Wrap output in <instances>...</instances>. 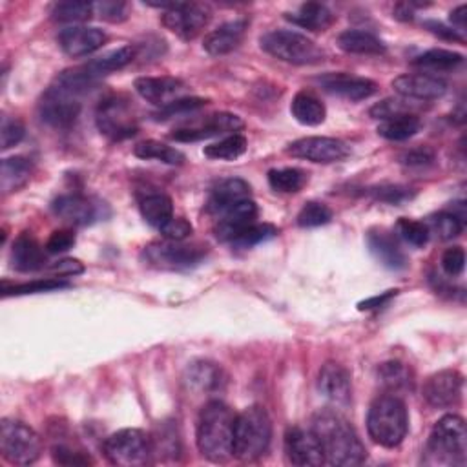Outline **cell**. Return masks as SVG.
Segmentation results:
<instances>
[{"instance_id":"cell-1","label":"cell","mask_w":467,"mask_h":467,"mask_svg":"<svg viewBox=\"0 0 467 467\" xmlns=\"http://www.w3.org/2000/svg\"><path fill=\"white\" fill-rule=\"evenodd\" d=\"M312 433L319 440L325 463L336 467L360 465L367 458L356 429L335 409H321L312 416Z\"/></svg>"},{"instance_id":"cell-2","label":"cell","mask_w":467,"mask_h":467,"mask_svg":"<svg viewBox=\"0 0 467 467\" xmlns=\"http://www.w3.org/2000/svg\"><path fill=\"white\" fill-rule=\"evenodd\" d=\"M234 411L221 400H210L200 412L196 442L200 453L210 462H226L234 444V424H236Z\"/></svg>"},{"instance_id":"cell-3","label":"cell","mask_w":467,"mask_h":467,"mask_svg":"<svg viewBox=\"0 0 467 467\" xmlns=\"http://www.w3.org/2000/svg\"><path fill=\"white\" fill-rule=\"evenodd\" d=\"M409 429L407 407L396 395H382L369 407L367 431L378 446L398 447Z\"/></svg>"},{"instance_id":"cell-4","label":"cell","mask_w":467,"mask_h":467,"mask_svg":"<svg viewBox=\"0 0 467 467\" xmlns=\"http://www.w3.org/2000/svg\"><path fill=\"white\" fill-rule=\"evenodd\" d=\"M272 440V420L265 407L252 405L236 416L232 453L242 462H254L263 456Z\"/></svg>"},{"instance_id":"cell-5","label":"cell","mask_w":467,"mask_h":467,"mask_svg":"<svg viewBox=\"0 0 467 467\" xmlns=\"http://www.w3.org/2000/svg\"><path fill=\"white\" fill-rule=\"evenodd\" d=\"M86 89L66 73H61L55 82L46 89L38 105L40 119L54 128H72L81 114V98Z\"/></svg>"},{"instance_id":"cell-6","label":"cell","mask_w":467,"mask_h":467,"mask_svg":"<svg viewBox=\"0 0 467 467\" xmlns=\"http://www.w3.org/2000/svg\"><path fill=\"white\" fill-rule=\"evenodd\" d=\"M467 462V433L465 422L458 414H446L435 424L428 449L426 463L431 465H465Z\"/></svg>"},{"instance_id":"cell-7","label":"cell","mask_w":467,"mask_h":467,"mask_svg":"<svg viewBox=\"0 0 467 467\" xmlns=\"http://www.w3.org/2000/svg\"><path fill=\"white\" fill-rule=\"evenodd\" d=\"M261 50L289 64L307 66L321 63L325 54L307 35L293 30H272L259 38Z\"/></svg>"},{"instance_id":"cell-8","label":"cell","mask_w":467,"mask_h":467,"mask_svg":"<svg viewBox=\"0 0 467 467\" xmlns=\"http://www.w3.org/2000/svg\"><path fill=\"white\" fill-rule=\"evenodd\" d=\"M103 453L112 465L139 467L147 465L154 454L152 440L141 429H121L103 444Z\"/></svg>"},{"instance_id":"cell-9","label":"cell","mask_w":467,"mask_h":467,"mask_svg":"<svg viewBox=\"0 0 467 467\" xmlns=\"http://www.w3.org/2000/svg\"><path fill=\"white\" fill-rule=\"evenodd\" d=\"M0 451L13 465H30L40 458L42 440L30 426L6 418L0 426Z\"/></svg>"},{"instance_id":"cell-10","label":"cell","mask_w":467,"mask_h":467,"mask_svg":"<svg viewBox=\"0 0 467 467\" xmlns=\"http://www.w3.org/2000/svg\"><path fill=\"white\" fill-rule=\"evenodd\" d=\"M98 128L112 141H123L137 133V114L132 101L124 96H110L103 99L96 114Z\"/></svg>"},{"instance_id":"cell-11","label":"cell","mask_w":467,"mask_h":467,"mask_svg":"<svg viewBox=\"0 0 467 467\" xmlns=\"http://www.w3.org/2000/svg\"><path fill=\"white\" fill-rule=\"evenodd\" d=\"M207 252L198 245L183 242H159L145 247L143 261L159 270H192L203 263Z\"/></svg>"},{"instance_id":"cell-12","label":"cell","mask_w":467,"mask_h":467,"mask_svg":"<svg viewBox=\"0 0 467 467\" xmlns=\"http://www.w3.org/2000/svg\"><path fill=\"white\" fill-rule=\"evenodd\" d=\"M210 19V8L196 3H170V8L161 17L163 26L183 40L196 38L208 26Z\"/></svg>"},{"instance_id":"cell-13","label":"cell","mask_w":467,"mask_h":467,"mask_svg":"<svg viewBox=\"0 0 467 467\" xmlns=\"http://www.w3.org/2000/svg\"><path fill=\"white\" fill-rule=\"evenodd\" d=\"M287 154L319 165H333L351 156V147L335 137H303L287 147Z\"/></svg>"},{"instance_id":"cell-14","label":"cell","mask_w":467,"mask_h":467,"mask_svg":"<svg viewBox=\"0 0 467 467\" xmlns=\"http://www.w3.org/2000/svg\"><path fill=\"white\" fill-rule=\"evenodd\" d=\"M242 128H243V121L238 115L228 114V112H219V114L208 115L201 123L174 130L170 133V139L177 143H196V141H203V139H210L216 135L236 133Z\"/></svg>"},{"instance_id":"cell-15","label":"cell","mask_w":467,"mask_h":467,"mask_svg":"<svg viewBox=\"0 0 467 467\" xmlns=\"http://www.w3.org/2000/svg\"><path fill=\"white\" fill-rule=\"evenodd\" d=\"M105 208H106L105 203L86 198L82 194L59 196L52 205L54 214L70 226L93 225L96 221L105 217V212H103Z\"/></svg>"},{"instance_id":"cell-16","label":"cell","mask_w":467,"mask_h":467,"mask_svg":"<svg viewBox=\"0 0 467 467\" xmlns=\"http://www.w3.org/2000/svg\"><path fill=\"white\" fill-rule=\"evenodd\" d=\"M393 88L400 98L409 101H435L446 96L447 82L431 73H403L393 81Z\"/></svg>"},{"instance_id":"cell-17","label":"cell","mask_w":467,"mask_h":467,"mask_svg":"<svg viewBox=\"0 0 467 467\" xmlns=\"http://www.w3.org/2000/svg\"><path fill=\"white\" fill-rule=\"evenodd\" d=\"M318 391L331 405L344 409L351 403L352 386L349 370L335 361H327L319 369L318 377Z\"/></svg>"},{"instance_id":"cell-18","label":"cell","mask_w":467,"mask_h":467,"mask_svg":"<svg viewBox=\"0 0 467 467\" xmlns=\"http://www.w3.org/2000/svg\"><path fill=\"white\" fill-rule=\"evenodd\" d=\"M463 389V377L454 369H446L429 377L424 384V398L431 407L447 409L458 405Z\"/></svg>"},{"instance_id":"cell-19","label":"cell","mask_w":467,"mask_h":467,"mask_svg":"<svg viewBox=\"0 0 467 467\" xmlns=\"http://www.w3.org/2000/svg\"><path fill=\"white\" fill-rule=\"evenodd\" d=\"M285 453L293 465L318 467L325 463L323 449L312 429L291 428L285 435Z\"/></svg>"},{"instance_id":"cell-20","label":"cell","mask_w":467,"mask_h":467,"mask_svg":"<svg viewBox=\"0 0 467 467\" xmlns=\"http://www.w3.org/2000/svg\"><path fill=\"white\" fill-rule=\"evenodd\" d=\"M57 38H59L61 50L73 59L88 57L91 54H96L108 40V37L103 30L88 28V26L64 28Z\"/></svg>"},{"instance_id":"cell-21","label":"cell","mask_w":467,"mask_h":467,"mask_svg":"<svg viewBox=\"0 0 467 467\" xmlns=\"http://www.w3.org/2000/svg\"><path fill=\"white\" fill-rule=\"evenodd\" d=\"M318 82L325 91H329L333 96H338L352 103L365 101L378 91V84L375 81L347 75V73H327L319 77Z\"/></svg>"},{"instance_id":"cell-22","label":"cell","mask_w":467,"mask_h":467,"mask_svg":"<svg viewBox=\"0 0 467 467\" xmlns=\"http://www.w3.org/2000/svg\"><path fill=\"white\" fill-rule=\"evenodd\" d=\"M256 217H258V207L252 200H245L238 205L230 207L228 210H225L216 217V225H214L216 238L219 242L232 243L245 228L256 223Z\"/></svg>"},{"instance_id":"cell-23","label":"cell","mask_w":467,"mask_h":467,"mask_svg":"<svg viewBox=\"0 0 467 467\" xmlns=\"http://www.w3.org/2000/svg\"><path fill=\"white\" fill-rule=\"evenodd\" d=\"M133 86L139 96L159 108L184 98L186 89L184 82L175 77H139Z\"/></svg>"},{"instance_id":"cell-24","label":"cell","mask_w":467,"mask_h":467,"mask_svg":"<svg viewBox=\"0 0 467 467\" xmlns=\"http://www.w3.org/2000/svg\"><path fill=\"white\" fill-rule=\"evenodd\" d=\"M245 31H247V21L225 22L217 30L210 31L205 37L203 48H205L207 54H210L214 57L226 55V54L236 50L238 46L243 42Z\"/></svg>"},{"instance_id":"cell-25","label":"cell","mask_w":467,"mask_h":467,"mask_svg":"<svg viewBox=\"0 0 467 467\" xmlns=\"http://www.w3.org/2000/svg\"><path fill=\"white\" fill-rule=\"evenodd\" d=\"M245 200H250V184L243 179L232 177V179H225L214 186L207 208L214 217H217L230 207L238 205Z\"/></svg>"},{"instance_id":"cell-26","label":"cell","mask_w":467,"mask_h":467,"mask_svg":"<svg viewBox=\"0 0 467 467\" xmlns=\"http://www.w3.org/2000/svg\"><path fill=\"white\" fill-rule=\"evenodd\" d=\"M367 245L370 254L375 256L389 270H403L409 261L405 252L400 249L398 242L384 230H372L367 236Z\"/></svg>"},{"instance_id":"cell-27","label":"cell","mask_w":467,"mask_h":467,"mask_svg":"<svg viewBox=\"0 0 467 467\" xmlns=\"http://www.w3.org/2000/svg\"><path fill=\"white\" fill-rule=\"evenodd\" d=\"M189 387L200 391V393H217L225 387L226 377L223 369L217 363L207 361V360H198L192 361L186 369L184 377Z\"/></svg>"},{"instance_id":"cell-28","label":"cell","mask_w":467,"mask_h":467,"mask_svg":"<svg viewBox=\"0 0 467 467\" xmlns=\"http://www.w3.org/2000/svg\"><path fill=\"white\" fill-rule=\"evenodd\" d=\"M12 261L19 272H35L46 267V252L28 232H22L12 249Z\"/></svg>"},{"instance_id":"cell-29","label":"cell","mask_w":467,"mask_h":467,"mask_svg":"<svg viewBox=\"0 0 467 467\" xmlns=\"http://www.w3.org/2000/svg\"><path fill=\"white\" fill-rule=\"evenodd\" d=\"M135 57V48H132V46H123V48L119 50H114V52H108L105 54L103 57L99 59H93L89 61L88 64L81 66V70L93 81H98L117 72V70H123L124 66H128Z\"/></svg>"},{"instance_id":"cell-30","label":"cell","mask_w":467,"mask_h":467,"mask_svg":"<svg viewBox=\"0 0 467 467\" xmlns=\"http://www.w3.org/2000/svg\"><path fill=\"white\" fill-rule=\"evenodd\" d=\"M338 46L345 54L354 55H382L387 52L386 44L377 35L361 30H347L340 33Z\"/></svg>"},{"instance_id":"cell-31","label":"cell","mask_w":467,"mask_h":467,"mask_svg":"<svg viewBox=\"0 0 467 467\" xmlns=\"http://www.w3.org/2000/svg\"><path fill=\"white\" fill-rule=\"evenodd\" d=\"M285 19L291 21L293 24H296L303 30H310V31H325L335 22L333 12L319 3H305L294 13H287Z\"/></svg>"},{"instance_id":"cell-32","label":"cell","mask_w":467,"mask_h":467,"mask_svg":"<svg viewBox=\"0 0 467 467\" xmlns=\"http://www.w3.org/2000/svg\"><path fill=\"white\" fill-rule=\"evenodd\" d=\"M139 210H141L145 221L161 230L174 219V203L163 192H149L139 200Z\"/></svg>"},{"instance_id":"cell-33","label":"cell","mask_w":467,"mask_h":467,"mask_svg":"<svg viewBox=\"0 0 467 467\" xmlns=\"http://www.w3.org/2000/svg\"><path fill=\"white\" fill-rule=\"evenodd\" d=\"M378 380L389 395L411 393L414 389L412 370L402 361H386L378 367Z\"/></svg>"},{"instance_id":"cell-34","label":"cell","mask_w":467,"mask_h":467,"mask_svg":"<svg viewBox=\"0 0 467 467\" xmlns=\"http://www.w3.org/2000/svg\"><path fill=\"white\" fill-rule=\"evenodd\" d=\"M293 117L303 126H318L327 117L325 105L310 91H300L291 105Z\"/></svg>"},{"instance_id":"cell-35","label":"cell","mask_w":467,"mask_h":467,"mask_svg":"<svg viewBox=\"0 0 467 467\" xmlns=\"http://www.w3.org/2000/svg\"><path fill=\"white\" fill-rule=\"evenodd\" d=\"M33 172L31 163L26 157L15 156L3 161V168H0V189L4 194H12L21 191L22 186L30 181Z\"/></svg>"},{"instance_id":"cell-36","label":"cell","mask_w":467,"mask_h":467,"mask_svg":"<svg viewBox=\"0 0 467 467\" xmlns=\"http://www.w3.org/2000/svg\"><path fill=\"white\" fill-rule=\"evenodd\" d=\"M463 63V55L449 50H429L418 55L411 64L424 73H442L458 68Z\"/></svg>"},{"instance_id":"cell-37","label":"cell","mask_w":467,"mask_h":467,"mask_svg":"<svg viewBox=\"0 0 467 467\" xmlns=\"http://www.w3.org/2000/svg\"><path fill=\"white\" fill-rule=\"evenodd\" d=\"M420 126H422V123L414 114H400L380 121L378 133L387 141H407V139L420 132Z\"/></svg>"},{"instance_id":"cell-38","label":"cell","mask_w":467,"mask_h":467,"mask_svg":"<svg viewBox=\"0 0 467 467\" xmlns=\"http://www.w3.org/2000/svg\"><path fill=\"white\" fill-rule=\"evenodd\" d=\"M72 287L70 282H66L64 277H46V279H33V282L26 284H13L10 285L8 282L3 284V296H26V294H40V293H54L61 289Z\"/></svg>"},{"instance_id":"cell-39","label":"cell","mask_w":467,"mask_h":467,"mask_svg":"<svg viewBox=\"0 0 467 467\" xmlns=\"http://www.w3.org/2000/svg\"><path fill=\"white\" fill-rule=\"evenodd\" d=\"M133 154L139 159H147V161L154 159V161H159V163H165V165H170V166H179V165L184 163V154L183 152H179L177 149L168 147L166 143L154 141V139H149V141L139 143L133 149Z\"/></svg>"},{"instance_id":"cell-40","label":"cell","mask_w":467,"mask_h":467,"mask_svg":"<svg viewBox=\"0 0 467 467\" xmlns=\"http://www.w3.org/2000/svg\"><path fill=\"white\" fill-rule=\"evenodd\" d=\"M203 152L208 159H219V161L240 159L247 152V139L242 133H230L219 139L217 143L205 147Z\"/></svg>"},{"instance_id":"cell-41","label":"cell","mask_w":467,"mask_h":467,"mask_svg":"<svg viewBox=\"0 0 467 467\" xmlns=\"http://www.w3.org/2000/svg\"><path fill=\"white\" fill-rule=\"evenodd\" d=\"M267 177L270 189L282 194L300 192L307 183V175L300 168H274L268 172Z\"/></svg>"},{"instance_id":"cell-42","label":"cell","mask_w":467,"mask_h":467,"mask_svg":"<svg viewBox=\"0 0 467 467\" xmlns=\"http://www.w3.org/2000/svg\"><path fill=\"white\" fill-rule=\"evenodd\" d=\"M96 13V6L91 3H81V0H66V3H57L52 10V19L61 24H77L89 21Z\"/></svg>"},{"instance_id":"cell-43","label":"cell","mask_w":467,"mask_h":467,"mask_svg":"<svg viewBox=\"0 0 467 467\" xmlns=\"http://www.w3.org/2000/svg\"><path fill=\"white\" fill-rule=\"evenodd\" d=\"M463 225H465V221L460 219L454 212L444 210V212L431 216L428 226H429V232H435L440 240L449 242V240H454L460 236Z\"/></svg>"},{"instance_id":"cell-44","label":"cell","mask_w":467,"mask_h":467,"mask_svg":"<svg viewBox=\"0 0 467 467\" xmlns=\"http://www.w3.org/2000/svg\"><path fill=\"white\" fill-rule=\"evenodd\" d=\"M396 232H398V236H400L407 245H411V247H414V249L426 247L428 242H429V236H431L428 223L407 219V217L398 219V223H396Z\"/></svg>"},{"instance_id":"cell-45","label":"cell","mask_w":467,"mask_h":467,"mask_svg":"<svg viewBox=\"0 0 467 467\" xmlns=\"http://www.w3.org/2000/svg\"><path fill=\"white\" fill-rule=\"evenodd\" d=\"M277 234H279V230L274 225L254 223L249 228H245L240 234V236L232 242V245L238 247V249H252V247H256L259 243H265V242L276 238Z\"/></svg>"},{"instance_id":"cell-46","label":"cell","mask_w":467,"mask_h":467,"mask_svg":"<svg viewBox=\"0 0 467 467\" xmlns=\"http://www.w3.org/2000/svg\"><path fill=\"white\" fill-rule=\"evenodd\" d=\"M208 105L207 99L201 98H181L174 103H170L168 106L161 108L154 117L156 121H170L175 117H184V115H191L200 112L201 108H205Z\"/></svg>"},{"instance_id":"cell-47","label":"cell","mask_w":467,"mask_h":467,"mask_svg":"<svg viewBox=\"0 0 467 467\" xmlns=\"http://www.w3.org/2000/svg\"><path fill=\"white\" fill-rule=\"evenodd\" d=\"M333 219V212L331 208L323 205V203H318V201H310L307 203L300 214H298V225L301 228H314V226H321V225H327L331 223Z\"/></svg>"},{"instance_id":"cell-48","label":"cell","mask_w":467,"mask_h":467,"mask_svg":"<svg viewBox=\"0 0 467 467\" xmlns=\"http://www.w3.org/2000/svg\"><path fill=\"white\" fill-rule=\"evenodd\" d=\"M24 135L26 130L21 121L10 117L3 119V128H0V145H3V150H10L17 147L24 139Z\"/></svg>"},{"instance_id":"cell-49","label":"cell","mask_w":467,"mask_h":467,"mask_svg":"<svg viewBox=\"0 0 467 467\" xmlns=\"http://www.w3.org/2000/svg\"><path fill=\"white\" fill-rule=\"evenodd\" d=\"M369 114L372 119L384 121V119H389V117H395L400 114H412V112H411L409 99H386V101L378 103L377 106H372Z\"/></svg>"},{"instance_id":"cell-50","label":"cell","mask_w":467,"mask_h":467,"mask_svg":"<svg viewBox=\"0 0 467 467\" xmlns=\"http://www.w3.org/2000/svg\"><path fill=\"white\" fill-rule=\"evenodd\" d=\"M442 270L449 276V277H456L463 272L465 267V252L462 247H451L442 254Z\"/></svg>"},{"instance_id":"cell-51","label":"cell","mask_w":467,"mask_h":467,"mask_svg":"<svg viewBox=\"0 0 467 467\" xmlns=\"http://www.w3.org/2000/svg\"><path fill=\"white\" fill-rule=\"evenodd\" d=\"M370 194L375 196V200L389 205H398L411 200V192L405 186H378V189H372Z\"/></svg>"},{"instance_id":"cell-52","label":"cell","mask_w":467,"mask_h":467,"mask_svg":"<svg viewBox=\"0 0 467 467\" xmlns=\"http://www.w3.org/2000/svg\"><path fill=\"white\" fill-rule=\"evenodd\" d=\"M75 245V234L72 230H55L50 240L46 242V252L50 254H63L73 249Z\"/></svg>"},{"instance_id":"cell-53","label":"cell","mask_w":467,"mask_h":467,"mask_svg":"<svg viewBox=\"0 0 467 467\" xmlns=\"http://www.w3.org/2000/svg\"><path fill=\"white\" fill-rule=\"evenodd\" d=\"M163 236L166 238V240H170V242H184L186 238L191 236V234L194 232V226L186 221V219H183V217H174L166 226H163L161 230H159Z\"/></svg>"},{"instance_id":"cell-54","label":"cell","mask_w":467,"mask_h":467,"mask_svg":"<svg viewBox=\"0 0 467 467\" xmlns=\"http://www.w3.org/2000/svg\"><path fill=\"white\" fill-rule=\"evenodd\" d=\"M52 456H54V462L61 463V465H89V463H93V460L88 454L73 451L66 446H55Z\"/></svg>"},{"instance_id":"cell-55","label":"cell","mask_w":467,"mask_h":467,"mask_svg":"<svg viewBox=\"0 0 467 467\" xmlns=\"http://www.w3.org/2000/svg\"><path fill=\"white\" fill-rule=\"evenodd\" d=\"M435 161V152L431 149H414L411 152H407L402 157V163L409 168H424L428 165H431Z\"/></svg>"},{"instance_id":"cell-56","label":"cell","mask_w":467,"mask_h":467,"mask_svg":"<svg viewBox=\"0 0 467 467\" xmlns=\"http://www.w3.org/2000/svg\"><path fill=\"white\" fill-rule=\"evenodd\" d=\"M93 6H96V12L99 13V17L108 22H123L128 17L124 3H99Z\"/></svg>"},{"instance_id":"cell-57","label":"cell","mask_w":467,"mask_h":467,"mask_svg":"<svg viewBox=\"0 0 467 467\" xmlns=\"http://www.w3.org/2000/svg\"><path fill=\"white\" fill-rule=\"evenodd\" d=\"M50 270L57 276H77V274H82L84 272V265L79 261V259H72V258H66V259H61V261H55Z\"/></svg>"},{"instance_id":"cell-58","label":"cell","mask_w":467,"mask_h":467,"mask_svg":"<svg viewBox=\"0 0 467 467\" xmlns=\"http://www.w3.org/2000/svg\"><path fill=\"white\" fill-rule=\"evenodd\" d=\"M398 294V291H387L384 294H378V296H372L361 303H358V309L360 310H372V309H380L384 307L391 298H395Z\"/></svg>"},{"instance_id":"cell-59","label":"cell","mask_w":467,"mask_h":467,"mask_svg":"<svg viewBox=\"0 0 467 467\" xmlns=\"http://www.w3.org/2000/svg\"><path fill=\"white\" fill-rule=\"evenodd\" d=\"M426 26L429 28V31L431 33H435V35H438V37H442V38H447V40H458V42H463V35H458L454 30H451V28H446L444 24H440V22H426Z\"/></svg>"},{"instance_id":"cell-60","label":"cell","mask_w":467,"mask_h":467,"mask_svg":"<svg viewBox=\"0 0 467 467\" xmlns=\"http://www.w3.org/2000/svg\"><path fill=\"white\" fill-rule=\"evenodd\" d=\"M465 19H467V6H465V4H460L456 10L451 12L449 21H451L454 31H460V33L465 31V26H467V24H465Z\"/></svg>"}]
</instances>
